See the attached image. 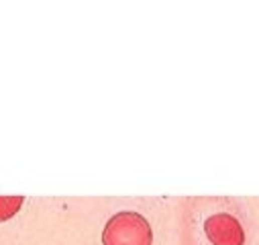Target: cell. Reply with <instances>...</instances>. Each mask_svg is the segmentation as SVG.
<instances>
[{
  "instance_id": "obj_2",
  "label": "cell",
  "mask_w": 259,
  "mask_h": 245,
  "mask_svg": "<svg viewBox=\"0 0 259 245\" xmlns=\"http://www.w3.org/2000/svg\"><path fill=\"white\" fill-rule=\"evenodd\" d=\"M206 237L212 245H243L245 231L241 223L229 212H216L204 223Z\"/></svg>"
},
{
  "instance_id": "obj_1",
  "label": "cell",
  "mask_w": 259,
  "mask_h": 245,
  "mask_svg": "<svg viewBox=\"0 0 259 245\" xmlns=\"http://www.w3.org/2000/svg\"><path fill=\"white\" fill-rule=\"evenodd\" d=\"M153 231L147 219L133 210H120L108 219L102 231V245H151Z\"/></svg>"
},
{
  "instance_id": "obj_3",
  "label": "cell",
  "mask_w": 259,
  "mask_h": 245,
  "mask_svg": "<svg viewBox=\"0 0 259 245\" xmlns=\"http://www.w3.org/2000/svg\"><path fill=\"white\" fill-rule=\"evenodd\" d=\"M23 196H0V221H9L23 206Z\"/></svg>"
}]
</instances>
